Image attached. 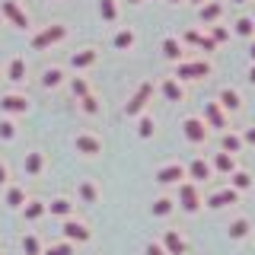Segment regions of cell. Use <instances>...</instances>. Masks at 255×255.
I'll return each mask as SVG.
<instances>
[{"label":"cell","instance_id":"cell-1","mask_svg":"<svg viewBox=\"0 0 255 255\" xmlns=\"http://www.w3.org/2000/svg\"><path fill=\"white\" fill-rule=\"evenodd\" d=\"M179 207H182L185 214H195L198 207H201V191H198V185H195L191 179H188V182H185V179L179 182Z\"/></svg>","mask_w":255,"mask_h":255},{"label":"cell","instance_id":"cell-10","mask_svg":"<svg viewBox=\"0 0 255 255\" xmlns=\"http://www.w3.org/2000/svg\"><path fill=\"white\" fill-rule=\"evenodd\" d=\"M0 16H6L16 29H26L29 26V16L19 10V3H16V0H3V3H0Z\"/></svg>","mask_w":255,"mask_h":255},{"label":"cell","instance_id":"cell-27","mask_svg":"<svg viewBox=\"0 0 255 255\" xmlns=\"http://www.w3.org/2000/svg\"><path fill=\"white\" fill-rule=\"evenodd\" d=\"M45 211H48L45 201H26V204H22V217H26V220H38V217H45Z\"/></svg>","mask_w":255,"mask_h":255},{"label":"cell","instance_id":"cell-52","mask_svg":"<svg viewBox=\"0 0 255 255\" xmlns=\"http://www.w3.org/2000/svg\"><path fill=\"white\" fill-rule=\"evenodd\" d=\"M0 255H3V252H0Z\"/></svg>","mask_w":255,"mask_h":255},{"label":"cell","instance_id":"cell-14","mask_svg":"<svg viewBox=\"0 0 255 255\" xmlns=\"http://www.w3.org/2000/svg\"><path fill=\"white\" fill-rule=\"evenodd\" d=\"M166 249V255H185V239H182L179 230H166L163 233V243H159Z\"/></svg>","mask_w":255,"mask_h":255},{"label":"cell","instance_id":"cell-13","mask_svg":"<svg viewBox=\"0 0 255 255\" xmlns=\"http://www.w3.org/2000/svg\"><path fill=\"white\" fill-rule=\"evenodd\" d=\"M204 125L207 128H217V131H227V115L217 102H207L204 106Z\"/></svg>","mask_w":255,"mask_h":255},{"label":"cell","instance_id":"cell-44","mask_svg":"<svg viewBox=\"0 0 255 255\" xmlns=\"http://www.w3.org/2000/svg\"><path fill=\"white\" fill-rule=\"evenodd\" d=\"M239 137H243V143H252V147H255V125H252V128H246Z\"/></svg>","mask_w":255,"mask_h":255},{"label":"cell","instance_id":"cell-30","mask_svg":"<svg viewBox=\"0 0 255 255\" xmlns=\"http://www.w3.org/2000/svg\"><path fill=\"white\" fill-rule=\"evenodd\" d=\"M172 211H175L172 198H156V201H153V217H169Z\"/></svg>","mask_w":255,"mask_h":255},{"label":"cell","instance_id":"cell-31","mask_svg":"<svg viewBox=\"0 0 255 255\" xmlns=\"http://www.w3.org/2000/svg\"><path fill=\"white\" fill-rule=\"evenodd\" d=\"M163 54L169 61H182V42H179V38H166V42H163Z\"/></svg>","mask_w":255,"mask_h":255},{"label":"cell","instance_id":"cell-32","mask_svg":"<svg viewBox=\"0 0 255 255\" xmlns=\"http://www.w3.org/2000/svg\"><path fill=\"white\" fill-rule=\"evenodd\" d=\"M220 13H223V6H220V3H204L198 16H201V22H217V19H220Z\"/></svg>","mask_w":255,"mask_h":255},{"label":"cell","instance_id":"cell-5","mask_svg":"<svg viewBox=\"0 0 255 255\" xmlns=\"http://www.w3.org/2000/svg\"><path fill=\"white\" fill-rule=\"evenodd\" d=\"M185 175L191 182H195V185H204V182H211V175H214V166L207 163L204 156H195L191 159V163L185 166Z\"/></svg>","mask_w":255,"mask_h":255},{"label":"cell","instance_id":"cell-2","mask_svg":"<svg viewBox=\"0 0 255 255\" xmlns=\"http://www.w3.org/2000/svg\"><path fill=\"white\" fill-rule=\"evenodd\" d=\"M211 74V64L207 61H175V74L179 80H201Z\"/></svg>","mask_w":255,"mask_h":255},{"label":"cell","instance_id":"cell-22","mask_svg":"<svg viewBox=\"0 0 255 255\" xmlns=\"http://www.w3.org/2000/svg\"><path fill=\"white\" fill-rule=\"evenodd\" d=\"M134 42H137V35H134L131 29H122V32H115V38H112V45L118 48V51H131Z\"/></svg>","mask_w":255,"mask_h":255},{"label":"cell","instance_id":"cell-51","mask_svg":"<svg viewBox=\"0 0 255 255\" xmlns=\"http://www.w3.org/2000/svg\"><path fill=\"white\" fill-rule=\"evenodd\" d=\"M131 3H140V0H131Z\"/></svg>","mask_w":255,"mask_h":255},{"label":"cell","instance_id":"cell-45","mask_svg":"<svg viewBox=\"0 0 255 255\" xmlns=\"http://www.w3.org/2000/svg\"><path fill=\"white\" fill-rule=\"evenodd\" d=\"M143 252H147V255H166V249L159 243H147V249H143Z\"/></svg>","mask_w":255,"mask_h":255},{"label":"cell","instance_id":"cell-46","mask_svg":"<svg viewBox=\"0 0 255 255\" xmlns=\"http://www.w3.org/2000/svg\"><path fill=\"white\" fill-rule=\"evenodd\" d=\"M249 83L255 86V64H252V70H249Z\"/></svg>","mask_w":255,"mask_h":255},{"label":"cell","instance_id":"cell-19","mask_svg":"<svg viewBox=\"0 0 255 255\" xmlns=\"http://www.w3.org/2000/svg\"><path fill=\"white\" fill-rule=\"evenodd\" d=\"M217 106H220V109H227V112H239V109H243V99H239V93H236V90H230V86H227V90H220Z\"/></svg>","mask_w":255,"mask_h":255},{"label":"cell","instance_id":"cell-8","mask_svg":"<svg viewBox=\"0 0 255 255\" xmlns=\"http://www.w3.org/2000/svg\"><path fill=\"white\" fill-rule=\"evenodd\" d=\"M153 179L159 182V185H179V182L188 179V175H185V166L182 163H169V166H163V169H156Z\"/></svg>","mask_w":255,"mask_h":255},{"label":"cell","instance_id":"cell-49","mask_svg":"<svg viewBox=\"0 0 255 255\" xmlns=\"http://www.w3.org/2000/svg\"><path fill=\"white\" fill-rule=\"evenodd\" d=\"M169 3H179V0H169Z\"/></svg>","mask_w":255,"mask_h":255},{"label":"cell","instance_id":"cell-16","mask_svg":"<svg viewBox=\"0 0 255 255\" xmlns=\"http://www.w3.org/2000/svg\"><path fill=\"white\" fill-rule=\"evenodd\" d=\"M93 64H96V48H83V51H74V54H70V67H74V70L93 67Z\"/></svg>","mask_w":255,"mask_h":255},{"label":"cell","instance_id":"cell-15","mask_svg":"<svg viewBox=\"0 0 255 255\" xmlns=\"http://www.w3.org/2000/svg\"><path fill=\"white\" fill-rule=\"evenodd\" d=\"M159 93L166 96V102H182V96H185V90H182V83L175 77H163V83H159Z\"/></svg>","mask_w":255,"mask_h":255},{"label":"cell","instance_id":"cell-41","mask_svg":"<svg viewBox=\"0 0 255 255\" xmlns=\"http://www.w3.org/2000/svg\"><path fill=\"white\" fill-rule=\"evenodd\" d=\"M137 134H140V137H153V118H150V115H143V118H140Z\"/></svg>","mask_w":255,"mask_h":255},{"label":"cell","instance_id":"cell-23","mask_svg":"<svg viewBox=\"0 0 255 255\" xmlns=\"http://www.w3.org/2000/svg\"><path fill=\"white\" fill-rule=\"evenodd\" d=\"M185 42L204 48V51H217V42H214L211 35H201V32H185Z\"/></svg>","mask_w":255,"mask_h":255},{"label":"cell","instance_id":"cell-26","mask_svg":"<svg viewBox=\"0 0 255 255\" xmlns=\"http://www.w3.org/2000/svg\"><path fill=\"white\" fill-rule=\"evenodd\" d=\"M61 83H64V70L61 67H48L42 74V86H45V90H54V86H61Z\"/></svg>","mask_w":255,"mask_h":255},{"label":"cell","instance_id":"cell-50","mask_svg":"<svg viewBox=\"0 0 255 255\" xmlns=\"http://www.w3.org/2000/svg\"><path fill=\"white\" fill-rule=\"evenodd\" d=\"M233 3H243V0H233Z\"/></svg>","mask_w":255,"mask_h":255},{"label":"cell","instance_id":"cell-37","mask_svg":"<svg viewBox=\"0 0 255 255\" xmlns=\"http://www.w3.org/2000/svg\"><path fill=\"white\" fill-rule=\"evenodd\" d=\"M99 10H102V19H109V22H115V19H118V6H115V0H102Z\"/></svg>","mask_w":255,"mask_h":255},{"label":"cell","instance_id":"cell-38","mask_svg":"<svg viewBox=\"0 0 255 255\" xmlns=\"http://www.w3.org/2000/svg\"><path fill=\"white\" fill-rule=\"evenodd\" d=\"M236 32L249 38V35H255V22L249 19V16H239V19H236Z\"/></svg>","mask_w":255,"mask_h":255},{"label":"cell","instance_id":"cell-20","mask_svg":"<svg viewBox=\"0 0 255 255\" xmlns=\"http://www.w3.org/2000/svg\"><path fill=\"white\" fill-rule=\"evenodd\" d=\"M214 172H220V175H230V172H233L236 169V156L233 153H223V150H220V153L217 156H214Z\"/></svg>","mask_w":255,"mask_h":255},{"label":"cell","instance_id":"cell-35","mask_svg":"<svg viewBox=\"0 0 255 255\" xmlns=\"http://www.w3.org/2000/svg\"><path fill=\"white\" fill-rule=\"evenodd\" d=\"M77 191H80V198H83L86 204H93L96 198H99V191H96V185H93V182H80V188H77Z\"/></svg>","mask_w":255,"mask_h":255},{"label":"cell","instance_id":"cell-43","mask_svg":"<svg viewBox=\"0 0 255 255\" xmlns=\"http://www.w3.org/2000/svg\"><path fill=\"white\" fill-rule=\"evenodd\" d=\"M6 182H10V166H6L3 159H0V188H3Z\"/></svg>","mask_w":255,"mask_h":255},{"label":"cell","instance_id":"cell-28","mask_svg":"<svg viewBox=\"0 0 255 255\" xmlns=\"http://www.w3.org/2000/svg\"><path fill=\"white\" fill-rule=\"evenodd\" d=\"M227 233H230V239H246V236H249V220H246V217L233 220V223L227 227Z\"/></svg>","mask_w":255,"mask_h":255},{"label":"cell","instance_id":"cell-25","mask_svg":"<svg viewBox=\"0 0 255 255\" xmlns=\"http://www.w3.org/2000/svg\"><path fill=\"white\" fill-rule=\"evenodd\" d=\"M6 77H10L13 83H22V80H26V58H13L10 67H6Z\"/></svg>","mask_w":255,"mask_h":255},{"label":"cell","instance_id":"cell-21","mask_svg":"<svg viewBox=\"0 0 255 255\" xmlns=\"http://www.w3.org/2000/svg\"><path fill=\"white\" fill-rule=\"evenodd\" d=\"M45 207L54 214V217H70V214H74V201H70V198H54V201L45 204Z\"/></svg>","mask_w":255,"mask_h":255},{"label":"cell","instance_id":"cell-6","mask_svg":"<svg viewBox=\"0 0 255 255\" xmlns=\"http://www.w3.org/2000/svg\"><path fill=\"white\" fill-rule=\"evenodd\" d=\"M182 131H185V137H188L191 143H204L207 134H211V128L204 125V118L191 115V118H185V122H182Z\"/></svg>","mask_w":255,"mask_h":255},{"label":"cell","instance_id":"cell-12","mask_svg":"<svg viewBox=\"0 0 255 255\" xmlns=\"http://www.w3.org/2000/svg\"><path fill=\"white\" fill-rule=\"evenodd\" d=\"M239 201V191L233 185H227V188H220V191H214L211 198H207V207H214V211H220V207H230V204H236Z\"/></svg>","mask_w":255,"mask_h":255},{"label":"cell","instance_id":"cell-11","mask_svg":"<svg viewBox=\"0 0 255 255\" xmlns=\"http://www.w3.org/2000/svg\"><path fill=\"white\" fill-rule=\"evenodd\" d=\"M74 147H77V153H83V156L102 153V140L96 137V134H77V137H74Z\"/></svg>","mask_w":255,"mask_h":255},{"label":"cell","instance_id":"cell-17","mask_svg":"<svg viewBox=\"0 0 255 255\" xmlns=\"http://www.w3.org/2000/svg\"><path fill=\"white\" fill-rule=\"evenodd\" d=\"M22 169H26L29 175H42V169H45V153H38V150H29L26 159H22Z\"/></svg>","mask_w":255,"mask_h":255},{"label":"cell","instance_id":"cell-3","mask_svg":"<svg viewBox=\"0 0 255 255\" xmlns=\"http://www.w3.org/2000/svg\"><path fill=\"white\" fill-rule=\"evenodd\" d=\"M64 38H67V26H48V29H42L35 38H32V48H35V51H45V48L58 45V42H64Z\"/></svg>","mask_w":255,"mask_h":255},{"label":"cell","instance_id":"cell-4","mask_svg":"<svg viewBox=\"0 0 255 255\" xmlns=\"http://www.w3.org/2000/svg\"><path fill=\"white\" fill-rule=\"evenodd\" d=\"M150 96H153V83H140L137 86V93L131 96V99H128V106H125V115L128 118H134V115H140L143 109H147V102H150Z\"/></svg>","mask_w":255,"mask_h":255},{"label":"cell","instance_id":"cell-29","mask_svg":"<svg viewBox=\"0 0 255 255\" xmlns=\"http://www.w3.org/2000/svg\"><path fill=\"white\" fill-rule=\"evenodd\" d=\"M230 185H233L236 191H246L252 185V179H249V172H243V169H233L230 172Z\"/></svg>","mask_w":255,"mask_h":255},{"label":"cell","instance_id":"cell-42","mask_svg":"<svg viewBox=\"0 0 255 255\" xmlns=\"http://www.w3.org/2000/svg\"><path fill=\"white\" fill-rule=\"evenodd\" d=\"M211 38H214V42H217V45H220V42H227V38H230L227 26H214V29H211Z\"/></svg>","mask_w":255,"mask_h":255},{"label":"cell","instance_id":"cell-34","mask_svg":"<svg viewBox=\"0 0 255 255\" xmlns=\"http://www.w3.org/2000/svg\"><path fill=\"white\" fill-rule=\"evenodd\" d=\"M42 255H74V243H54V246H48V249L42 252Z\"/></svg>","mask_w":255,"mask_h":255},{"label":"cell","instance_id":"cell-33","mask_svg":"<svg viewBox=\"0 0 255 255\" xmlns=\"http://www.w3.org/2000/svg\"><path fill=\"white\" fill-rule=\"evenodd\" d=\"M22 252L26 255H42V243H38V236H22Z\"/></svg>","mask_w":255,"mask_h":255},{"label":"cell","instance_id":"cell-18","mask_svg":"<svg viewBox=\"0 0 255 255\" xmlns=\"http://www.w3.org/2000/svg\"><path fill=\"white\" fill-rule=\"evenodd\" d=\"M3 188H6L3 191L6 207H22V204H26V188H22V185H10V182H6Z\"/></svg>","mask_w":255,"mask_h":255},{"label":"cell","instance_id":"cell-24","mask_svg":"<svg viewBox=\"0 0 255 255\" xmlns=\"http://www.w3.org/2000/svg\"><path fill=\"white\" fill-rule=\"evenodd\" d=\"M220 147H223V153H239L243 150V137L239 134H233V131H223V137H220Z\"/></svg>","mask_w":255,"mask_h":255},{"label":"cell","instance_id":"cell-9","mask_svg":"<svg viewBox=\"0 0 255 255\" xmlns=\"http://www.w3.org/2000/svg\"><path fill=\"white\" fill-rule=\"evenodd\" d=\"M0 109H3L6 115H26V112H29V99L22 93H6L3 99H0Z\"/></svg>","mask_w":255,"mask_h":255},{"label":"cell","instance_id":"cell-7","mask_svg":"<svg viewBox=\"0 0 255 255\" xmlns=\"http://www.w3.org/2000/svg\"><path fill=\"white\" fill-rule=\"evenodd\" d=\"M61 233H64V239H67V243H86V239L93 236V233H90V227H86L83 220H74V217L64 220Z\"/></svg>","mask_w":255,"mask_h":255},{"label":"cell","instance_id":"cell-47","mask_svg":"<svg viewBox=\"0 0 255 255\" xmlns=\"http://www.w3.org/2000/svg\"><path fill=\"white\" fill-rule=\"evenodd\" d=\"M249 58H252V64H255V42H252V48H249Z\"/></svg>","mask_w":255,"mask_h":255},{"label":"cell","instance_id":"cell-48","mask_svg":"<svg viewBox=\"0 0 255 255\" xmlns=\"http://www.w3.org/2000/svg\"><path fill=\"white\" fill-rule=\"evenodd\" d=\"M191 3H198V6H201V3H204V0H191Z\"/></svg>","mask_w":255,"mask_h":255},{"label":"cell","instance_id":"cell-39","mask_svg":"<svg viewBox=\"0 0 255 255\" xmlns=\"http://www.w3.org/2000/svg\"><path fill=\"white\" fill-rule=\"evenodd\" d=\"M70 93H74V96H80V99H83V96L90 93V83H86L83 77H74V80H70Z\"/></svg>","mask_w":255,"mask_h":255},{"label":"cell","instance_id":"cell-36","mask_svg":"<svg viewBox=\"0 0 255 255\" xmlns=\"http://www.w3.org/2000/svg\"><path fill=\"white\" fill-rule=\"evenodd\" d=\"M80 106H83V112H86V115H99V99H96L93 93H86L83 99H80Z\"/></svg>","mask_w":255,"mask_h":255},{"label":"cell","instance_id":"cell-40","mask_svg":"<svg viewBox=\"0 0 255 255\" xmlns=\"http://www.w3.org/2000/svg\"><path fill=\"white\" fill-rule=\"evenodd\" d=\"M13 137H16V122L3 118V122H0V140H13Z\"/></svg>","mask_w":255,"mask_h":255}]
</instances>
